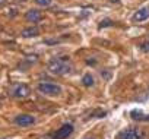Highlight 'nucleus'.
Wrapping results in <instances>:
<instances>
[{
    "label": "nucleus",
    "mask_w": 149,
    "mask_h": 139,
    "mask_svg": "<svg viewBox=\"0 0 149 139\" xmlns=\"http://www.w3.org/2000/svg\"><path fill=\"white\" fill-rule=\"evenodd\" d=\"M38 91L47 97H57L61 94V87L57 84H53V82H40Z\"/></svg>",
    "instance_id": "2"
},
{
    "label": "nucleus",
    "mask_w": 149,
    "mask_h": 139,
    "mask_svg": "<svg viewBox=\"0 0 149 139\" xmlns=\"http://www.w3.org/2000/svg\"><path fill=\"white\" fill-rule=\"evenodd\" d=\"M72 69V64L69 61V59L66 57H61V59H53L50 63H48V71L53 73V75H66L70 72Z\"/></svg>",
    "instance_id": "1"
},
{
    "label": "nucleus",
    "mask_w": 149,
    "mask_h": 139,
    "mask_svg": "<svg viewBox=\"0 0 149 139\" xmlns=\"http://www.w3.org/2000/svg\"><path fill=\"white\" fill-rule=\"evenodd\" d=\"M140 48H142L143 51H148V53H149V43H143V44H140Z\"/></svg>",
    "instance_id": "14"
},
{
    "label": "nucleus",
    "mask_w": 149,
    "mask_h": 139,
    "mask_svg": "<svg viewBox=\"0 0 149 139\" xmlns=\"http://www.w3.org/2000/svg\"><path fill=\"white\" fill-rule=\"evenodd\" d=\"M15 123L18 126H22V127H26V126H31L35 123V117L31 116V114H19L15 117Z\"/></svg>",
    "instance_id": "6"
},
{
    "label": "nucleus",
    "mask_w": 149,
    "mask_h": 139,
    "mask_svg": "<svg viewBox=\"0 0 149 139\" xmlns=\"http://www.w3.org/2000/svg\"><path fill=\"white\" fill-rule=\"evenodd\" d=\"M25 18H26V21L35 24V22H40V21L42 19V13H41L40 10H37V9H31V10L26 12Z\"/></svg>",
    "instance_id": "8"
},
{
    "label": "nucleus",
    "mask_w": 149,
    "mask_h": 139,
    "mask_svg": "<svg viewBox=\"0 0 149 139\" xmlns=\"http://www.w3.org/2000/svg\"><path fill=\"white\" fill-rule=\"evenodd\" d=\"M82 84H84V87H92L94 85V76L91 73H85L82 76Z\"/></svg>",
    "instance_id": "11"
},
{
    "label": "nucleus",
    "mask_w": 149,
    "mask_h": 139,
    "mask_svg": "<svg viewBox=\"0 0 149 139\" xmlns=\"http://www.w3.org/2000/svg\"><path fill=\"white\" fill-rule=\"evenodd\" d=\"M142 138H143L142 130L136 127H127L118 133V139H142Z\"/></svg>",
    "instance_id": "3"
},
{
    "label": "nucleus",
    "mask_w": 149,
    "mask_h": 139,
    "mask_svg": "<svg viewBox=\"0 0 149 139\" xmlns=\"http://www.w3.org/2000/svg\"><path fill=\"white\" fill-rule=\"evenodd\" d=\"M132 117L134 120H145V122H149V116L148 114H143L140 110H133L132 111Z\"/></svg>",
    "instance_id": "10"
},
{
    "label": "nucleus",
    "mask_w": 149,
    "mask_h": 139,
    "mask_svg": "<svg viewBox=\"0 0 149 139\" xmlns=\"http://www.w3.org/2000/svg\"><path fill=\"white\" fill-rule=\"evenodd\" d=\"M149 19V6H145V8H140L134 15H133V21L134 22H143Z\"/></svg>",
    "instance_id": "7"
},
{
    "label": "nucleus",
    "mask_w": 149,
    "mask_h": 139,
    "mask_svg": "<svg viewBox=\"0 0 149 139\" xmlns=\"http://www.w3.org/2000/svg\"><path fill=\"white\" fill-rule=\"evenodd\" d=\"M113 22L110 21V19H105V21H102L101 22V25H100V28H102V27H108V25H111Z\"/></svg>",
    "instance_id": "13"
},
{
    "label": "nucleus",
    "mask_w": 149,
    "mask_h": 139,
    "mask_svg": "<svg viewBox=\"0 0 149 139\" xmlns=\"http://www.w3.org/2000/svg\"><path fill=\"white\" fill-rule=\"evenodd\" d=\"M34 2H35L38 6H41V8H47V6L51 5V0H34Z\"/></svg>",
    "instance_id": "12"
},
{
    "label": "nucleus",
    "mask_w": 149,
    "mask_h": 139,
    "mask_svg": "<svg viewBox=\"0 0 149 139\" xmlns=\"http://www.w3.org/2000/svg\"><path fill=\"white\" fill-rule=\"evenodd\" d=\"M12 94H13L15 98H26V97H29V94H31V88H29L26 84H19V85H16V87L13 88Z\"/></svg>",
    "instance_id": "4"
},
{
    "label": "nucleus",
    "mask_w": 149,
    "mask_h": 139,
    "mask_svg": "<svg viewBox=\"0 0 149 139\" xmlns=\"http://www.w3.org/2000/svg\"><path fill=\"white\" fill-rule=\"evenodd\" d=\"M72 132H73V126L70 123H66L53 135V139H66L67 136L72 135Z\"/></svg>",
    "instance_id": "5"
},
{
    "label": "nucleus",
    "mask_w": 149,
    "mask_h": 139,
    "mask_svg": "<svg viewBox=\"0 0 149 139\" xmlns=\"http://www.w3.org/2000/svg\"><path fill=\"white\" fill-rule=\"evenodd\" d=\"M110 2H111V3H117V2H118V0H110Z\"/></svg>",
    "instance_id": "15"
},
{
    "label": "nucleus",
    "mask_w": 149,
    "mask_h": 139,
    "mask_svg": "<svg viewBox=\"0 0 149 139\" xmlns=\"http://www.w3.org/2000/svg\"><path fill=\"white\" fill-rule=\"evenodd\" d=\"M40 34V29L37 28V27H29V28H25L22 32H21V35L24 37V38H32V37H37Z\"/></svg>",
    "instance_id": "9"
}]
</instances>
